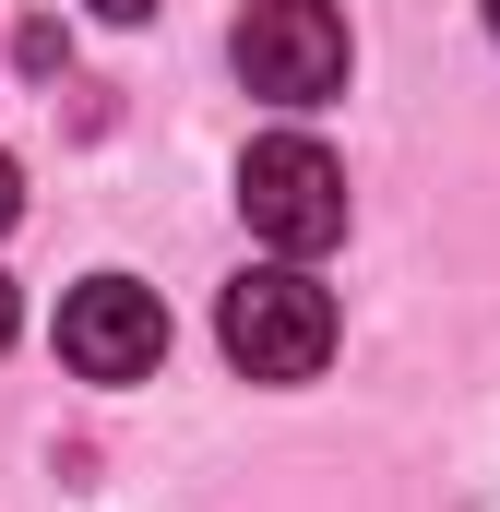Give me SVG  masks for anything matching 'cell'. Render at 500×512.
<instances>
[{
  "label": "cell",
  "mask_w": 500,
  "mask_h": 512,
  "mask_svg": "<svg viewBox=\"0 0 500 512\" xmlns=\"http://www.w3.org/2000/svg\"><path fill=\"white\" fill-rule=\"evenodd\" d=\"M215 346L250 382H310L334 358V298L310 286V262H250L227 286V310H215Z\"/></svg>",
  "instance_id": "obj_1"
},
{
  "label": "cell",
  "mask_w": 500,
  "mask_h": 512,
  "mask_svg": "<svg viewBox=\"0 0 500 512\" xmlns=\"http://www.w3.org/2000/svg\"><path fill=\"white\" fill-rule=\"evenodd\" d=\"M239 215H250V239H274V262H310L346 239V167L310 131H262L239 155Z\"/></svg>",
  "instance_id": "obj_2"
},
{
  "label": "cell",
  "mask_w": 500,
  "mask_h": 512,
  "mask_svg": "<svg viewBox=\"0 0 500 512\" xmlns=\"http://www.w3.org/2000/svg\"><path fill=\"white\" fill-rule=\"evenodd\" d=\"M227 60H239L250 96L322 108V96H346V12L334 0H250L239 36H227Z\"/></svg>",
  "instance_id": "obj_3"
},
{
  "label": "cell",
  "mask_w": 500,
  "mask_h": 512,
  "mask_svg": "<svg viewBox=\"0 0 500 512\" xmlns=\"http://www.w3.org/2000/svg\"><path fill=\"white\" fill-rule=\"evenodd\" d=\"M155 358H167V298L143 274H84L60 298V370H84V382H155Z\"/></svg>",
  "instance_id": "obj_4"
},
{
  "label": "cell",
  "mask_w": 500,
  "mask_h": 512,
  "mask_svg": "<svg viewBox=\"0 0 500 512\" xmlns=\"http://www.w3.org/2000/svg\"><path fill=\"white\" fill-rule=\"evenodd\" d=\"M12 60H24V72H60L72 48H60V24H24V36H12Z\"/></svg>",
  "instance_id": "obj_5"
},
{
  "label": "cell",
  "mask_w": 500,
  "mask_h": 512,
  "mask_svg": "<svg viewBox=\"0 0 500 512\" xmlns=\"http://www.w3.org/2000/svg\"><path fill=\"white\" fill-rule=\"evenodd\" d=\"M12 215H24V167L0 155V227H12Z\"/></svg>",
  "instance_id": "obj_6"
},
{
  "label": "cell",
  "mask_w": 500,
  "mask_h": 512,
  "mask_svg": "<svg viewBox=\"0 0 500 512\" xmlns=\"http://www.w3.org/2000/svg\"><path fill=\"white\" fill-rule=\"evenodd\" d=\"M12 322H24V298H12V274H0V346H12Z\"/></svg>",
  "instance_id": "obj_7"
},
{
  "label": "cell",
  "mask_w": 500,
  "mask_h": 512,
  "mask_svg": "<svg viewBox=\"0 0 500 512\" xmlns=\"http://www.w3.org/2000/svg\"><path fill=\"white\" fill-rule=\"evenodd\" d=\"M96 12H108V24H143V12H155V0H96Z\"/></svg>",
  "instance_id": "obj_8"
},
{
  "label": "cell",
  "mask_w": 500,
  "mask_h": 512,
  "mask_svg": "<svg viewBox=\"0 0 500 512\" xmlns=\"http://www.w3.org/2000/svg\"><path fill=\"white\" fill-rule=\"evenodd\" d=\"M489 36H500V0H489Z\"/></svg>",
  "instance_id": "obj_9"
}]
</instances>
